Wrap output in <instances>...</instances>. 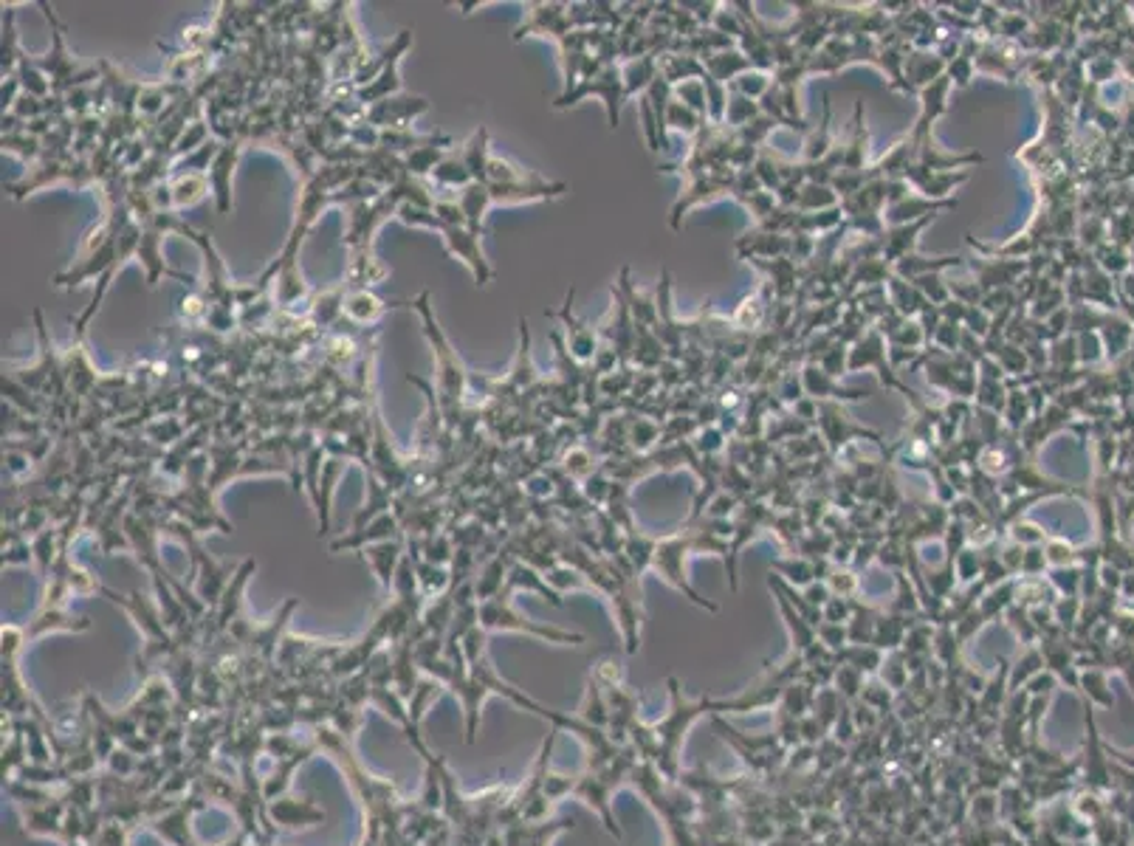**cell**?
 <instances>
[{
  "label": "cell",
  "mask_w": 1134,
  "mask_h": 846,
  "mask_svg": "<svg viewBox=\"0 0 1134 846\" xmlns=\"http://www.w3.org/2000/svg\"><path fill=\"white\" fill-rule=\"evenodd\" d=\"M410 308L421 319L426 345L432 350V361H435V398H438V407H441L443 426L452 432V429L460 426L466 392H469V370L463 367V361H460L457 350L449 342V336L443 333L441 322L435 316L432 294L426 288L418 297L410 299Z\"/></svg>",
  "instance_id": "6da1fadb"
},
{
  "label": "cell",
  "mask_w": 1134,
  "mask_h": 846,
  "mask_svg": "<svg viewBox=\"0 0 1134 846\" xmlns=\"http://www.w3.org/2000/svg\"><path fill=\"white\" fill-rule=\"evenodd\" d=\"M666 686H669L672 708H669V714H666L661 722L652 725V734H655V742H658L652 765H655L658 773H663L669 782H675L680 773L678 770L680 745H683V739H686V731L692 728L694 720H697L700 714L714 711V697L689 700V697L683 694V689H680L678 677H669Z\"/></svg>",
  "instance_id": "7a4b0ae2"
},
{
  "label": "cell",
  "mask_w": 1134,
  "mask_h": 846,
  "mask_svg": "<svg viewBox=\"0 0 1134 846\" xmlns=\"http://www.w3.org/2000/svg\"><path fill=\"white\" fill-rule=\"evenodd\" d=\"M46 15L48 26H51V51L46 57H37V65L51 77V91L54 96H65L74 88H82L85 82L99 77V68H79L74 60V54L65 46V26L63 20L57 17V12L48 6V3H37Z\"/></svg>",
  "instance_id": "3957f363"
},
{
  "label": "cell",
  "mask_w": 1134,
  "mask_h": 846,
  "mask_svg": "<svg viewBox=\"0 0 1134 846\" xmlns=\"http://www.w3.org/2000/svg\"><path fill=\"white\" fill-rule=\"evenodd\" d=\"M480 627L486 629V632H494V629L525 632V635H531V638H539V641H548V643H562V646H579V643H584V635L565 632V629H556V627H542V624H536L531 618L520 615V612L511 607V596L503 593V590H500L494 598H489V601L480 604Z\"/></svg>",
  "instance_id": "277c9868"
},
{
  "label": "cell",
  "mask_w": 1134,
  "mask_h": 846,
  "mask_svg": "<svg viewBox=\"0 0 1134 846\" xmlns=\"http://www.w3.org/2000/svg\"><path fill=\"white\" fill-rule=\"evenodd\" d=\"M438 235H441L446 251H449L455 260H460L463 266L469 268L474 285H477V288H486L491 282V277H494V268H491L489 257H486V251H483V235L472 232L469 226H449V223H443V220L441 226H438Z\"/></svg>",
  "instance_id": "5b68a950"
},
{
  "label": "cell",
  "mask_w": 1134,
  "mask_h": 846,
  "mask_svg": "<svg viewBox=\"0 0 1134 846\" xmlns=\"http://www.w3.org/2000/svg\"><path fill=\"white\" fill-rule=\"evenodd\" d=\"M624 74L615 68V65H607V68H601V71H596V74H587V77L570 91V94H562L556 102H553V108L562 110V108H570V105H576L579 99H584V96L596 94L604 99V105H607V119H610V127H618V105H621V99H624Z\"/></svg>",
  "instance_id": "8992f818"
},
{
  "label": "cell",
  "mask_w": 1134,
  "mask_h": 846,
  "mask_svg": "<svg viewBox=\"0 0 1134 846\" xmlns=\"http://www.w3.org/2000/svg\"><path fill=\"white\" fill-rule=\"evenodd\" d=\"M243 144H246V136H243V133L235 136L232 141H223L218 156H215L212 167H209V173H206L209 175V184H212V195H215L218 215H232V209H235L232 187H235V167L237 161H240V153H243Z\"/></svg>",
  "instance_id": "52a82bcc"
},
{
  "label": "cell",
  "mask_w": 1134,
  "mask_h": 846,
  "mask_svg": "<svg viewBox=\"0 0 1134 846\" xmlns=\"http://www.w3.org/2000/svg\"><path fill=\"white\" fill-rule=\"evenodd\" d=\"M426 110H429L426 96H390V99L367 108V125H373L376 130H404V127H412V122L418 116H424Z\"/></svg>",
  "instance_id": "ba28073f"
},
{
  "label": "cell",
  "mask_w": 1134,
  "mask_h": 846,
  "mask_svg": "<svg viewBox=\"0 0 1134 846\" xmlns=\"http://www.w3.org/2000/svg\"><path fill=\"white\" fill-rule=\"evenodd\" d=\"M570 6H565V3H528V12H525V20H522L520 26H517V32H514V40L520 43L522 37H528V34H551V37H567V26L573 23L570 20V12H567Z\"/></svg>",
  "instance_id": "9c48e42d"
},
{
  "label": "cell",
  "mask_w": 1134,
  "mask_h": 846,
  "mask_svg": "<svg viewBox=\"0 0 1134 846\" xmlns=\"http://www.w3.org/2000/svg\"><path fill=\"white\" fill-rule=\"evenodd\" d=\"M387 539H404V525H401V517L395 511L381 514L370 525H364L362 531H347V536L333 539L331 553H339V550H364L367 545L387 542Z\"/></svg>",
  "instance_id": "30bf717a"
},
{
  "label": "cell",
  "mask_w": 1134,
  "mask_h": 846,
  "mask_svg": "<svg viewBox=\"0 0 1134 846\" xmlns=\"http://www.w3.org/2000/svg\"><path fill=\"white\" fill-rule=\"evenodd\" d=\"M362 553V559L370 564V570L376 573L378 584L384 590H393L395 573H398V564L404 559V539H387V542H376V545H367Z\"/></svg>",
  "instance_id": "8fae6325"
},
{
  "label": "cell",
  "mask_w": 1134,
  "mask_h": 846,
  "mask_svg": "<svg viewBox=\"0 0 1134 846\" xmlns=\"http://www.w3.org/2000/svg\"><path fill=\"white\" fill-rule=\"evenodd\" d=\"M393 308H410V302H387L376 297L373 291H347L345 297V319L353 325H376L381 316Z\"/></svg>",
  "instance_id": "7c38bea8"
},
{
  "label": "cell",
  "mask_w": 1134,
  "mask_h": 846,
  "mask_svg": "<svg viewBox=\"0 0 1134 846\" xmlns=\"http://www.w3.org/2000/svg\"><path fill=\"white\" fill-rule=\"evenodd\" d=\"M209 68H212V54L181 51V54H173V57L167 60L164 74H167V82H170V85L187 88V85H195V82H201V79H209L206 77Z\"/></svg>",
  "instance_id": "4fadbf2b"
},
{
  "label": "cell",
  "mask_w": 1134,
  "mask_h": 846,
  "mask_svg": "<svg viewBox=\"0 0 1134 846\" xmlns=\"http://www.w3.org/2000/svg\"><path fill=\"white\" fill-rule=\"evenodd\" d=\"M347 471V460L345 457H328L325 460V469H322V483H319V502H316L314 514H316V525H319V536H328L331 533V500L333 494H336V483H339V477Z\"/></svg>",
  "instance_id": "5bb4252c"
},
{
  "label": "cell",
  "mask_w": 1134,
  "mask_h": 846,
  "mask_svg": "<svg viewBox=\"0 0 1134 846\" xmlns=\"http://www.w3.org/2000/svg\"><path fill=\"white\" fill-rule=\"evenodd\" d=\"M570 305H573V291L567 294V302L565 308H562V314H559V319L565 322L567 328V353L573 356L576 361H590L596 359V330L587 328L584 322H579L576 316L570 314Z\"/></svg>",
  "instance_id": "9a60e30c"
},
{
  "label": "cell",
  "mask_w": 1134,
  "mask_h": 846,
  "mask_svg": "<svg viewBox=\"0 0 1134 846\" xmlns=\"http://www.w3.org/2000/svg\"><path fill=\"white\" fill-rule=\"evenodd\" d=\"M457 206H460V212L466 218V226L472 232H477V235H486V215H489V209L494 206L491 204L489 184H477L474 181L466 189H460L457 192Z\"/></svg>",
  "instance_id": "2e32d148"
},
{
  "label": "cell",
  "mask_w": 1134,
  "mask_h": 846,
  "mask_svg": "<svg viewBox=\"0 0 1134 846\" xmlns=\"http://www.w3.org/2000/svg\"><path fill=\"white\" fill-rule=\"evenodd\" d=\"M401 60H404V54H398V57H393L390 60V65L378 74L370 85H364V88H359L356 91V99L362 102L364 108H370V105H376V102H384V99H390V96H398L404 94V82H401Z\"/></svg>",
  "instance_id": "e0dca14e"
},
{
  "label": "cell",
  "mask_w": 1134,
  "mask_h": 846,
  "mask_svg": "<svg viewBox=\"0 0 1134 846\" xmlns=\"http://www.w3.org/2000/svg\"><path fill=\"white\" fill-rule=\"evenodd\" d=\"M460 156H463V164H466V170L472 173L474 181H477V184H486V178H489V158H491L489 127L486 125L474 127L472 136L463 141V147H460Z\"/></svg>",
  "instance_id": "ac0fdd59"
},
{
  "label": "cell",
  "mask_w": 1134,
  "mask_h": 846,
  "mask_svg": "<svg viewBox=\"0 0 1134 846\" xmlns=\"http://www.w3.org/2000/svg\"><path fill=\"white\" fill-rule=\"evenodd\" d=\"M345 297H347L345 282H342V285H333V288H325V291H319V294L311 299V305H308V319L314 322L316 328H331L339 316H345Z\"/></svg>",
  "instance_id": "d6986e66"
},
{
  "label": "cell",
  "mask_w": 1134,
  "mask_h": 846,
  "mask_svg": "<svg viewBox=\"0 0 1134 846\" xmlns=\"http://www.w3.org/2000/svg\"><path fill=\"white\" fill-rule=\"evenodd\" d=\"M170 187H173L175 212L189 209V206H198L212 192V184H209V175L206 173L175 175V178H170Z\"/></svg>",
  "instance_id": "ffe728a7"
},
{
  "label": "cell",
  "mask_w": 1134,
  "mask_h": 846,
  "mask_svg": "<svg viewBox=\"0 0 1134 846\" xmlns=\"http://www.w3.org/2000/svg\"><path fill=\"white\" fill-rule=\"evenodd\" d=\"M415 576H418V590H421L424 601H435V598L446 596L452 590V570H446L443 564L415 559Z\"/></svg>",
  "instance_id": "44dd1931"
},
{
  "label": "cell",
  "mask_w": 1134,
  "mask_h": 846,
  "mask_svg": "<svg viewBox=\"0 0 1134 846\" xmlns=\"http://www.w3.org/2000/svg\"><path fill=\"white\" fill-rule=\"evenodd\" d=\"M429 181H432L438 189H443V192H460V189H466L469 184H474L472 173L466 170L463 156H460L457 150L455 153H446V158L435 167V173L429 175Z\"/></svg>",
  "instance_id": "7402d4cb"
},
{
  "label": "cell",
  "mask_w": 1134,
  "mask_h": 846,
  "mask_svg": "<svg viewBox=\"0 0 1134 846\" xmlns=\"http://www.w3.org/2000/svg\"><path fill=\"white\" fill-rule=\"evenodd\" d=\"M542 181V175L534 170H525L520 164H514L508 156L500 153H491L489 158V178L486 184H505V187H520V184H536Z\"/></svg>",
  "instance_id": "603a6c76"
},
{
  "label": "cell",
  "mask_w": 1134,
  "mask_h": 846,
  "mask_svg": "<svg viewBox=\"0 0 1134 846\" xmlns=\"http://www.w3.org/2000/svg\"><path fill=\"white\" fill-rule=\"evenodd\" d=\"M271 804V815L280 821V824H285V827H311V824H319L322 818H325V813H319V810H314L311 804H297V801H288V799H280V801H268Z\"/></svg>",
  "instance_id": "cb8c5ba5"
},
{
  "label": "cell",
  "mask_w": 1134,
  "mask_h": 846,
  "mask_svg": "<svg viewBox=\"0 0 1134 846\" xmlns=\"http://www.w3.org/2000/svg\"><path fill=\"white\" fill-rule=\"evenodd\" d=\"M23 48L17 40L15 29V9L6 6V15H3V46H0V63H3V77H12L17 74V65L23 60Z\"/></svg>",
  "instance_id": "d4e9b609"
},
{
  "label": "cell",
  "mask_w": 1134,
  "mask_h": 846,
  "mask_svg": "<svg viewBox=\"0 0 1134 846\" xmlns=\"http://www.w3.org/2000/svg\"><path fill=\"white\" fill-rule=\"evenodd\" d=\"M528 350H531L528 322L520 319V353H517V361H514V367H511V376L505 381V384H511V387H517V390H528V387L536 381V370L534 364H531V353H528Z\"/></svg>",
  "instance_id": "484cf974"
},
{
  "label": "cell",
  "mask_w": 1134,
  "mask_h": 846,
  "mask_svg": "<svg viewBox=\"0 0 1134 846\" xmlns=\"http://www.w3.org/2000/svg\"><path fill=\"white\" fill-rule=\"evenodd\" d=\"M215 136L209 133V122H206L204 116H201V110L195 113V119L189 122L187 127H184V133L178 136V141H175L173 153H170V161H178V158L189 156V153H195L198 147H204L206 141H212Z\"/></svg>",
  "instance_id": "4316f807"
},
{
  "label": "cell",
  "mask_w": 1134,
  "mask_h": 846,
  "mask_svg": "<svg viewBox=\"0 0 1134 846\" xmlns=\"http://www.w3.org/2000/svg\"><path fill=\"white\" fill-rule=\"evenodd\" d=\"M34 559L32 542L20 528L3 525V564H29Z\"/></svg>",
  "instance_id": "83f0119b"
},
{
  "label": "cell",
  "mask_w": 1134,
  "mask_h": 846,
  "mask_svg": "<svg viewBox=\"0 0 1134 846\" xmlns=\"http://www.w3.org/2000/svg\"><path fill=\"white\" fill-rule=\"evenodd\" d=\"M1044 666V655H1041V649H1036V646H1027L1024 649V655L1019 660H1016V669H1013V674H1010V691H1022V683L1027 686V680L1030 677H1036L1039 672H1044L1041 669Z\"/></svg>",
  "instance_id": "f1b7e54d"
},
{
  "label": "cell",
  "mask_w": 1134,
  "mask_h": 846,
  "mask_svg": "<svg viewBox=\"0 0 1134 846\" xmlns=\"http://www.w3.org/2000/svg\"><path fill=\"white\" fill-rule=\"evenodd\" d=\"M864 677L867 674H861L858 669H852V666L835 669V691L841 694V700H858V694L864 691Z\"/></svg>",
  "instance_id": "f546056e"
},
{
  "label": "cell",
  "mask_w": 1134,
  "mask_h": 846,
  "mask_svg": "<svg viewBox=\"0 0 1134 846\" xmlns=\"http://www.w3.org/2000/svg\"><path fill=\"white\" fill-rule=\"evenodd\" d=\"M903 663H906V658H903L900 652H895V655H889V658L883 660L881 680L892 691H900L906 686V680H909V666H903Z\"/></svg>",
  "instance_id": "4dcf8cb0"
},
{
  "label": "cell",
  "mask_w": 1134,
  "mask_h": 846,
  "mask_svg": "<svg viewBox=\"0 0 1134 846\" xmlns=\"http://www.w3.org/2000/svg\"><path fill=\"white\" fill-rule=\"evenodd\" d=\"M144 435L153 440V443H164V446H173L175 440H181V435H184V426L175 421V418H158V421H153L147 429H144Z\"/></svg>",
  "instance_id": "1f68e13d"
},
{
  "label": "cell",
  "mask_w": 1134,
  "mask_h": 846,
  "mask_svg": "<svg viewBox=\"0 0 1134 846\" xmlns=\"http://www.w3.org/2000/svg\"><path fill=\"white\" fill-rule=\"evenodd\" d=\"M356 356V342L350 336H333L328 342V359L336 364H350Z\"/></svg>",
  "instance_id": "d6a6232c"
},
{
  "label": "cell",
  "mask_w": 1134,
  "mask_h": 846,
  "mask_svg": "<svg viewBox=\"0 0 1134 846\" xmlns=\"http://www.w3.org/2000/svg\"><path fill=\"white\" fill-rule=\"evenodd\" d=\"M1084 686H1087L1089 700H1098L1101 705H1112V697L1106 694V674L1103 672H1089L1084 674Z\"/></svg>",
  "instance_id": "836d02e7"
},
{
  "label": "cell",
  "mask_w": 1134,
  "mask_h": 846,
  "mask_svg": "<svg viewBox=\"0 0 1134 846\" xmlns=\"http://www.w3.org/2000/svg\"><path fill=\"white\" fill-rule=\"evenodd\" d=\"M525 491H528V497H534V500H542V497H548V494H553V483L551 477H548V471H542V474H534L528 483H525Z\"/></svg>",
  "instance_id": "e575fe53"
},
{
  "label": "cell",
  "mask_w": 1134,
  "mask_h": 846,
  "mask_svg": "<svg viewBox=\"0 0 1134 846\" xmlns=\"http://www.w3.org/2000/svg\"><path fill=\"white\" fill-rule=\"evenodd\" d=\"M779 570H785V573H788V579L796 581V584H807V581L813 579V567H810L807 562L779 564Z\"/></svg>",
  "instance_id": "d590c367"
},
{
  "label": "cell",
  "mask_w": 1134,
  "mask_h": 846,
  "mask_svg": "<svg viewBox=\"0 0 1134 846\" xmlns=\"http://www.w3.org/2000/svg\"><path fill=\"white\" fill-rule=\"evenodd\" d=\"M669 846H675V844H669Z\"/></svg>",
  "instance_id": "8d00e7d4"
}]
</instances>
